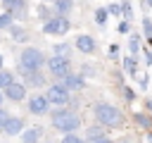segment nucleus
I'll return each mask as SVG.
<instances>
[{"mask_svg": "<svg viewBox=\"0 0 152 143\" xmlns=\"http://www.w3.org/2000/svg\"><path fill=\"white\" fill-rule=\"evenodd\" d=\"M86 86V81H83V76H78V74H69L66 79H64V88L69 91H74V88H83Z\"/></svg>", "mask_w": 152, "mask_h": 143, "instance_id": "nucleus-12", "label": "nucleus"}, {"mask_svg": "<svg viewBox=\"0 0 152 143\" xmlns=\"http://www.w3.org/2000/svg\"><path fill=\"white\" fill-rule=\"evenodd\" d=\"M128 48H131V52H133V55L138 52V36H131V41H128Z\"/></svg>", "mask_w": 152, "mask_h": 143, "instance_id": "nucleus-23", "label": "nucleus"}, {"mask_svg": "<svg viewBox=\"0 0 152 143\" xmlns=\"http://www.w3.org/2000/svg\"><path fill=\"white\" fill-rule=\"evenodd\" d=\"M95 119L102 126H116L121 122V112H119V107H114L109 102H100V105H95Z\"/></svg>", "mask_w": 152, "mask_h": 143, "instance_id": "nucleus-3", "label": "nucleus"}, {"mask_svg": "<svg viewBox=\"0 0 152 143\" xmlns=\"http://www.w3.org/2000/svg\"><path fill=\"white\" fill-rule=\"evenodd\" d=\"M124 95H126V100H133V98H135V95H133V91H131V88H124Z\"/></svg>", "mask_w": 152, "mask_h": 143, "instance_id": "nucleus-28", "label": "nucleus"}, {"mask_svg": "<svg viewBox=\"0 0 152 143\" xmlns=\"http://www.w3.org/2000/svg\"><path fill=\"white\" fill-rule=\"evenodd\" d=\"M2 131L7 133V136H19L21 131H24V119L21 117H12L10 114V119L5 122V126H2Z\"/></svg>", "mask_w": 152, "mask_h": 143, "instance_id": "nucleus-8", "label": "nucleus"}, {"mask_svg": "<svg viewBox=\"0 0 152 143\" xmlns=\"http://www.w3.org/2000/svg\"><path fill=\"white\" fill-rule=\"evenodd\" d=\"M95 19H97V24L102 26V24L107 21V10H97V12H95Z\"/></svg>", "mask_w": 152, "mask_h": 143, "instance_id": "nucleus-22", "label": "nucleus"}, {"mask_svg": "<svg viewBox=\"0 0 152 143\" xmlns=\"http://www.w3.org/2000/svg\"><path fill=\"white\" fill-rule=\"evenodd\" d=\"M10 83H14V81H12V74L5 72V69H0V91H5Z\"/></svg>", "mask_w": 152, "mask_h": 143, "instance_id": "nucleus-16", "label": "nucleus"}, {"mask_svg": "<svg viewBox=\"0 0 152 143\" xmlns=\"http://www.w3.org/2000/svg\"><path fill=\"white\" fill-rule=\"evenodd\" d=\"M97 143H112V141H107V138H100V141H97Z\"/></svg>", "mask_w": 152, "mask_h": 143, "instance_id": "nucleus-31", "label": "nucleus"}, {"mask_svg": "<svg viewBox=\"0 0 152 143\" xmlns=\"http://www.w3.org/2000/svg\"><path fill=\"white\" fill-rule=\"evenodd\" d=\"M66 52H69V45H66V43H59V45H55V55H57V57H64Z\"/></svg>", "mask_w": 152, "mask_h": 143, "instance_id": "nucleus-19", "label": "nucleus"}, {"mask_svg": "<svg viewBox=\"0 0 152 143\" xmlns=\"http://www.w3.org/2000/svg\"><path fill=\"white\" fill-rule=\"evenodd\" d=\"M55 7H57V12H59V17H64V14L71 10V0H57Z\"/></svg>", "mask_w": 152, "mask_h": 143, "instance_id": "nucleus-15", "label": "nucleus"}, {"mask_svg": "<svg viewBox=\"0 0 152 143\" xmlns=\"http://www.w3.org/2000/svg\"><path fill=\"white\" fill-rule=\"evenodd\" d=\"M124 12H126V17H131V5L128 2H124Z\"/></svg>", "mask_w": 152, "mask_h": 143, "instance_id": "nucleus-29", "label": "nucleus"}, {"mask_svg": "<svg viewBox=\"0 0 152 143\" xmlns=\"http://www.w3.org/2000/svg\"><path fill=\"white\" fill-rule=\"evenodd\" d=\"M124 69L128 74H135V60L133 57H124Z\"/></svg>", "mask_w": 152, "mask_h": 143, "instance_id": "nucleus-17", "label": "nucleus"}, {"mask_svg": "<svg viewBox=\"0 0 152 143\" xmlns=\"http://www.w3.org/2000/svg\"><path fill=\"white\" fill-rule=\"evenodd\" d=\"M24 2H26V0H2V7L7 10V14H10V12L17 14V12L24 10Z\"/></svg>", "mask_w": 152, "mask_h": 143, "instance_id": "nucleus-13", "label": "nucleus"}, {"mask_svg": "<svg viewBox=\"0 0 152 143\" xmlns=\"http://www.w3.org/2000/svg\"><path fill=\"white\" fill-rule=\"evenodd\" d=\"M119 29H121V31H124V33H126V31H128V29H131V24H128V21H124V24H121V26H119Z\"/></svg>", "mask_w": 152, "mask_h": 143, "instance_id": "nucleus-30", "label": "nucleus"}, {"mask_svg": "<svg viewBox=\"0 0 152 143\" xmlns=\"http://www.w3.org/2000/svg\"><path fill=\"white\" fill-rule=\"evenodd\" d=\"M48 98L45 95H33L31 100H28V110L33 112V114H43V112H48Z\"/></svg>", "mask_w": 152, "mask_h": 143, "instance_id": "nucleus-9", "label": "nucleus"}, {"mask_svg": "<svg viewBox=\"0 0 152 143\" xmlns=\"http://www.w3.org/2000/svg\"><path fill=\"white\" fill-rule=\"evenodd\" d=\"M145 5H147V7H150V5H152V0H145Z\"/></svg>", "mask_w": 152, "mask_h": 143, "instance_id": "nucleus-32", "label": "nucleus"}, {"mask_svg": "<svg viewBox=\"0 0 152 143\" xmlns=\"http://www.w3.org/2000/svg\"><path fill=\"white\" fill-rule=\"evenodd\" d=\"M7 119H10V114H7V112H5L2 107H0V129L5 126V122H7Z\"/></svg>", "mask_w": 152, "mask_h": 143, "instance_id": "nucleus-25", "label": "nucleus"}, {"mask_svg": "<svg viewBox=\"0 0 152 143\" xmlns=\"http://www.w3.org/2000/svg\"><path fill=\"white\" fill-rule=\"evenodd\" d=\"M43 31L45 33H50V36H62V33H66L69 31V19L66 17H50L45 24H43Z\"/></svg>", "mask_w": 152, "mask_h": 143, "instance_id": "nucleus-4", "label": "nucleus"}, {"mask_svg": "<svg viewBox=\"0 0 152 143\" xmlns=\"http://www.w3.org/2000/svg\"><path fill=\"white\" fill-rule=\"evenodd\" d=\"M40 136H43V129H40V126H31V129H26V131L21 133V141H24V143H38Z\"/></svg>", "mask_w": 152, "mask_h": 143, "instance_id": "nucleus-11", "label": "nucleus"}, {"mask_svg": "<svg viewBox=\"0 0 152 143\" xmlns=\"http://www.w3.org/2000/svg\"><path fill=\"white\" fill-rule=\"evenodd\" d=\"M48 67H50V74L52 76H57V79H66L69 74H71V69H69V60L66 57H52V60H48Z\"/></svg>", "mask_w": 152, "mask_h": 143, "instance_id": "nucleus-5", "label": "nucleus"}, {"mask_svg": "<svg viewBox=\"0 0 152 143\" xmlns=\"http://www.w3.org/2000/svg\"><path fill=\"white\" fill-rule=\"evenodd\" d=\"M62 143H83V141H81V136H76V133H66V136L62 138Z\"/></svg>", "mask_w": 152, "mask_h": 143, "instance_id": "nucleus-21", "label": "nucleus"}, {"mask_svg": "<svg viewBox=\"0 0 152 143\" xmlns=\"http://www.w3.org/2000/svg\"><path fill=\"white\" fill-rule=\"evenodd\" d=\"M81 119L76 117V112H69V110H55L52 112V126L64 131V133H74L78 129Z\"/></svg>", "mask_w": 152, "mask_h": 143, "instance_id": "nucleus-2", "label": "nucleus"}, {"mask_svg": "<svg viewBox=\"0 0 152 143\" xmlns=\"http://www.w3.org/2000/svg\"><path fill=\"white\" fill-rule=\"evenodd\" d=\"M0 100H2V93H0Z\"/></svg>", "mask_w": 152, "mask_h": 143, "instance_id": "nucleus-34", "label": "nucleus"}, {"mask_svg": "<svg viewBox=\"0 0 152 143\" xmlns=\"http://www.w3.org/2000/svg\"><path fill=\"white\" fill-rule=\"evenodd\" d=\"M43 62H45V55L38 48H24L19 55L17 69H19V74H31V72H38Z\"/></svg>", "mask_w": 152, "mask_h": 143, "instance_id": "nucleus-1", "label": "nucleus"}, {"mask_svg": "<svg viewBox=\"0 0 152 143\" xmlns=\"http://www.w3.org/2000/svg\"><path fill=\"white\" fill-rule=\"evenodd\" d=\"M142 26H145V36L152 38V21L150 19H142Z\"/></svg>", "mask_w": 152, "mask_h": 143, "instance_id": "nucleus-24", "label": "nucleus"}, {"mask_svg": "<svg viewBox=\"0 0 152 143\" xmlns=\"http://www.w3.org/2000/svg\"><path fill=\"white\" fill-rule=\"evenodd\" d=\"M55 2H57V0H55Z\"/></svg>", "mask_w": 152, "mask_h": 143, "instance_id": "nucleus-35", "label": "nucleus"}, {"mask_svg": "<svg viewBox=\"0 0 152 143\" xmlns=\"http://www.w3.org/2000/svg\"><path fill=\"white\" fill-rule=\"evenodd\" d=\"M12 26V14H0V29H10Z\"/></svg>", "mask_w": 152, "mask_h": 143, "instance_id": "nucleus-18", "label": "nucleus"}, {"mask_svg": "<svg viewBox=\"0 0 152 143\" xmlns=\"http://www.w3.org/2000/svg\"><path fill=\"white\" fill-rule=\"evenodd\" d=\"M88 138H90L93 143H97V141L102 138V131H100V129H88Z\"/></svg>", "mask_w": 152, "mask_h": 143, "instance_id": "nucleus-20", "label": "nucleus"}, {"mask_svg": "<svg viewBox=\"0 0 152 143\" xmlns=\"http://www.w3.org/2000/svg\"><path fill=\"white\" fill-rule=\"evenodd\" d=\"M135 117H138V122H140V124H145V126H152V122H150L145 114H135Z\"/></svg>", "mask_w": 152, "mask_h": 143, "instance_id": "nucleus-27", "label": "nucleus"}, {"mask_svg": "<svg viewBox=\"0 0 152 143\" xmlns=\"http://www.w3.org/2000/svg\"><path fill=\"white\" fill-rule=\"evenodd\" d=\"M45 98H48V102H52V105H66L69 102V91L64 88V86H50L48 88V93H45Z\"/></svg>", "mask_w": 152, "mask_h": 143, "instance_id": "nucleus-6", "label": "nucleus"}, {"mask_svg": "<svg viewBox=\"0 0 152 143\" xmlns=\"http://www.w3.org/2000/svg\"><path fill=\"white\" fill-rule=\"evenodd\" d=\"M24 76H26V83H24V86H40V83H43L40 72H31V74H24Z\"/></svg>", "mask_w": 152, "mask_h": 143, "instance_id": "nucleus-14", "label": "nucleus"}, {"mask_svg": "<svg viewBox=\"0 0 152 143\" xmlns=\"http://www.w3.org/2000/svg\"><path fill=\"white\" fill-rule=\"evenodd\" d=\"M0 69H2V55H0Z\"/></svg>", "mask_w": 152, "mask_h": 143, "instance_id": "nucleus-33", "label": "nucleus"}, {"mask_svg": "<svg viewBox=\"0 0 152 143\" xmlns=\"http://www.w3.org/2000/svg\"><path fill=\"white\" fill-rule=\"evenodd\" d=\"M119 12H121L119 5H109V7H107V14H119Z\"/></svg>", "mask_w": 152, "mask_h": 143, "instance_id": "nucleus-26", "label": "nucleus"}, {"mask_svg": "<svg viewBox=\"0 0 152 143\" xmlns=\"http://www.w3.org/2000/svg\"><path fill=\"white\" fill-rule=\"evenodd\" d=\"M5 98L7 100H14V102H19V100H24L26 98V86L24 83H10L7 88H5Z\"/></svg>", "mask_w": 152, "mask_h": 143, "instance_id": "nucleus-7", "label": "nucleus"}, {"mask_svg": "<svg viewBox=\"0 0 152 143\" xmlns=\"http://www.w3.org/2000/svg\"><path fill=\"white\" fill-rule=\"evenodd\" d=\"M76 48H78L81 52L90 55V52L95 50V41H93L90 36H76Z\"/></svg>", "mask_w": 152, "mask_h": 143, "instance_id": "nucleus-10", "label": "nucleus"}]
</instances>
